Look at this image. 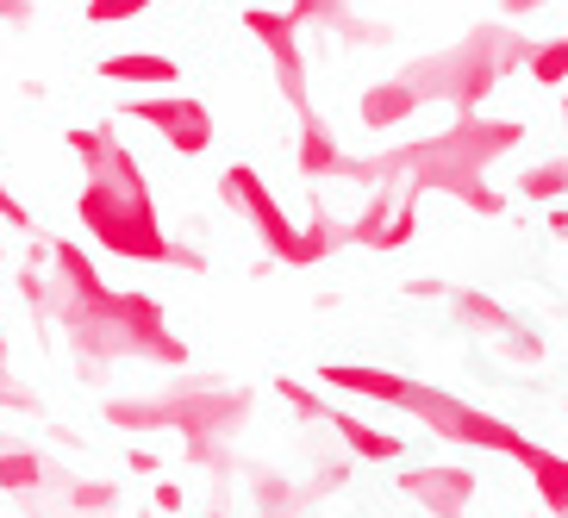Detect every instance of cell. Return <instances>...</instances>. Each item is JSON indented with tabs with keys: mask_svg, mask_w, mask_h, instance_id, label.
<instances>
[{
	"mask_svg": "<svg viewBox=\"0 0 568 518\" xmlns=\"http://www.w3.org/2000/svg\"><path fill=\"white\" fill-rule=\"evenodd\" d=\"M275 394H282V400L294 406V413H301L306 425H318V418L332 425V400H318V394H313L306 382H287V375H282V382H275Z\"/></svg>",
	"mask_w": 568,
	"mask_h": 518,
	"instance_id": "cell-11",
	"label": "cell"
},
{
	"mask_svg": "<svg viewBox=\"0 0 568 518\" xmlns=\"http://www.w3.org/2000/svg\"><path fill=\"white\" fill-rule=\"evenodd\" d=\"M500 351L513 356V363H544V337H506Z\"/></svg>",
	"mask_w": 568,
	"mask_h": 518,
	"instance_id": "cell-12",
	"label": "cell"
},
{
	"mask_svg": "<svg viewBox=\"0 0 568 518\" xmlns=\"http://www.w3.org/2000/svg\"><path fill=\"white\" fill-rule=\"evenodd\" d=\"M513 63H531V51H525V38L513 32H481L468 38L463 51H444V57H425V63L406 69V82L425 94V101H450L456 113H475V106L500 88V75Z\"/></svg>",
	"mask_w": 568,
	"mask_h": 518,
	"instance_id": "cell-1",
	"label": "cell"
},
{
	"mask_svg": "<svg viewBox=\"0 0 568 518\" xmlns=\"http://www.w3.org/2000/svg\"><path fill=\"white\" fill-rule=\"evenodd\" d=\"M332 431L351 444L356 463L387 468V463H400V456H406V437H394L387 425H375V418H363V413H344V406H332Z\"/></svg>",
	"mask_w": 568,
	"mask_h": 518,
	"instance_id": "cell-4",
	"label": "cell"
},
{
	"mask_svg": "<svg viewBox=\"0 0 568 518\" xmlns=\"http://www.w3.org/2000/svg\"><path fill=\"white\" fill-rule=\"evenodd\" d=\"M301 156H306V169H313V175H351V156L325 138V125H318V119H306V151Z\"/></svg>",
	"mask_w": 568,
	"mask_h": 518,
	"instance_id": "cell-7",
	"label": "cell"
},
{
	"mask_svg": "<svg viewBox=\"0 0 568 518\" xmlns=\"http://www.w3.org/2000/svg\"><path fill=\"white\" fill-rule=\"evenodd\" d=\"M525 7H544V0H506V13H525Z\"/></svg>",
	"mask_w": 568,
	"mask_h": 518,
	"instance_id": "cell-14",
	"label": "cell"
},
{
	"mask_svg": "<svg viewBox=\"0 0 568 518\" xmlns=\"http://www.w3.org/2000/svg\"><path fill=\"white\" fill-rule=\"evenodd\" d=\"M306 7H318V0H306Z\"/></svg>",
	"mask_w": 568,
	"mask_h": 518,
	"instance_id": "cell-16",
	"label": "cell"
},
{
	"mask_svg": "<svg viewBox=\"0 0 568 518\" xmlns=\"http://www.w3.org/2000/svg\"><path fill=\"white\" fill-rule=\"evenodd\" d=\"M562 125H568V101H562Z\"/></svg>",
	"mask_w": 568,
	"mask_h": 518,
	"instance_id": "cell-15",
	"label": "cell"
},
{
	"mask_svg": "<svg viewBox=\"0 0 568 518\" xmlns=\"http://www.w3.org/2000/svg\"><path fill=\"white\" fill-rule=\"evenodd\" d=\"M325 387L400 413V400L413 394V375H400V368H375V363H325Z\"/></svg>",
	"mask_w": 568,
	"mask_h": 518,
	"instance_id": "cell-3",
	"label": "cell"
},
{
	"mask_svg": "<svg viewBox=\"0 0 568 518\" xmlns=\"http://www.w3.org/2000/svg\"><path fill=\"white\" fill-rule=\"evenodd\" d=\"M518 468L537 481V500H544V512H550V518H568V456L550 450V444H531Z\"/></svg>",
	"mask_w": 568,
	"mask_h": 518,
	"instance_id": "cell-5",
	"label": "cell"
},
{
	"mask_svg": "<svg viewBox=\"0 0 568 518\" xmlns=\"http://www.w3.org/2000/svg\"><path fill=\"white\" fill-rule=\"evenodd\" d=\"M156 506L163 512H182V487H156Z\"/></svg>",
	"mask_w": 568,
	"mask_h": 518,
	"instance_id": "cell-13",
	"label": "cell"
},
{
	"mask_svg": "<svg viewBox=\"0 0 568 518\" xmlns=\"http://www.w3.org/2000/svg\"><path fill=\"white\" fill-rule=\"evenodd\" d=\"M518 194H525V201H556V194H568V156L562 163H544V169H525Z\"/></svg>",
	"mask_w": 568,
	"mask_h": 518,
	"instance_id": "cell-9",
	"label": "cell"
},
{
	"mask_svg": "<svg viewBox=\"0 0 568 518\" xmlns=\"http://www.w3.org/2000/svg\"><path fill=\"white\" fill-rule=\"evenodd\" d=\"M456 306H463V318L481 325V332H513V313H506L500 301H487V294H456Z\"/></svg>",
	"mask_w": 568,
	"mask_h": 518,
	"instance_id": "cell-10",
	"label": "cell"
},
{
	"mask_svg": "<svg viewBox=\"0 0 568 518\" xmlns=\"http://www.w3.org/2000/svg\"><path fill=\"white\" fill-rule=\"evenodd\" d=\"M406 494V500L418 506V512H432V518H468V506H475V468L463 463H413L400 468V481H394Z\"/></svg>",
	"mask_w": 568,
	"mask_h": 518,
	"instance_id": "cell-2",
	"label": "cell"
},
{
	"mask_svg": "<svg viewBox=\"0 0 568 518\" xmlns=\"http://www.w3.org/2000/svg\"><path fill=\"white\" fill-rule=\"evenodd\" d=\"M544 88H562L568 82V38H550V44H537L531 63H525Z\"/></svg>",
	"mask_w": 568,
	"mask_h": 518,
	"instance_id": "cell-8",
	"label": "cell"
},
{
	"mask_svg": "<svg viewBox=\"0 0 568 518\" xmlns=\"http://www.w3.org/2000/svg\"><path fill=\"white\" fill-rule=\"evenodd\" d=\"M418 106H425V94H418L413 82H382V88H368L363 94V125H375V132H382V125H400V119H413Z\"/></svg>",
	"mask_w": 568,
	"mask_h": 518,
	"instance_id": "cell-6",
	"label": "cell"
}]
</instances>
